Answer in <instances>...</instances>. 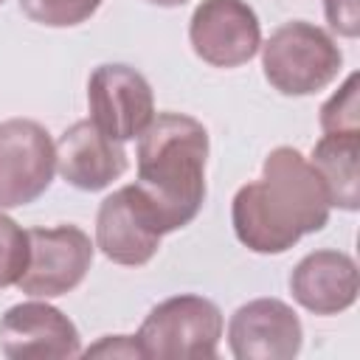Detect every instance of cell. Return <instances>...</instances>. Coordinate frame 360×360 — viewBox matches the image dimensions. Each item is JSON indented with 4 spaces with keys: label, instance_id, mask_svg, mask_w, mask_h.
Wrapping results in <instances>:
<instances>
[{
    "label": "cell",
    "instance_id": "2e32d148",
    "mask_svg": "<svg viewBox=\"0 0 360 360\" xmlns=\"http://www.w3.org/2000/svg\"><path fill=\"white\" fill-rule=\"evenodd\" d=\"M28 267V231L0 211V290L20 281Z\"/></svg>",
    "mask_w": 360,
    "mask_h": 360
},
{
    "label": "cell",
    "instance_id": "d6986e66",
    "mask_svg": "<svg viewBox=\"0 0 360 360\" xmlns=\"http://www.w3.org/2000/svg\"><path fill=\"white\" fill-rule=\"evenodd\" d=\"M79 357H124V360H143V352L135 335H107L98 343L82 349Z\"/></svg>",
    "mask_w": 360,
    "mask_h": 360
},
{
    "label": "cell",
    "instance_id": "7a4b0ae2",
    "mask_svg": "<svg viewBox=\"0 0 360 360\" xmlns=\"http://www.w3.org/2000/svg\"><path fill=\"white\" fill-rule=\"evenodd\" d=\"M208 132L186 112H158L138 138V177L129 194L166 236L186 228L205 202Z\"/></svg>",
    "mask_w": 360,
    "mask_h": 360
},
{
    "label": "cell",
    "instance_id": "8fae6325",
    "mask_svg": "<svg viewBox=\"0 0 360 360\" xmlns=\"http://www.w3.org/2000/svg\"><path fill=\"white\" fill-rule=\"evenodd\" d=\"M56 146V172L79 191H101L127 172V152L121 141L104 135L90 118L70 124Z\"/></svg>",
    "mask_w": 360,
    "mask_h": 360
},
{
    "label": "cell",
    "instance_id": "9a60e30c",
    "mask_svg": "<svg viewBox=\"0 0 360 360\" xmlns=\"http://www.w3.org/2000/svg\"><path fill=\"white\" fill-rule=\"evenodd\" d=\"M101 0H20L22 14L31 22L48 28H73L87 22L98 11Z\"/></svg>",
    "mask_w": 360,
    "mask_h": 360
},
{
    "label": "cell",
    "instance_id": "277c9868",
    "mask_svg": "<svg viewBox=\"0 0 360 360\" xmlns=\"http://www.w3.org/2000/svg\"><path fill=\"white\" fill-rule=\"evenodd\" d=\"M222 312L202 295H172L149 309L135 340L143 360H211L222 340Z\"/></svg>",
    "mask_w": 360,
    "mask_h": 360
},
{
    "label": "cell",
    "instance_id": "8992f818",
    "mask_svg": "<svg viewBox=\"0 0 360 360\" xmlns=\"http://www.w3.org/2000/svg\"><path fill=\"white\" fill-rule=\"evenodd\" d=\"M96 245L76 225L31 228L28 231V267L17 287L31 298H56L76 290L90 264Z\"/></svg>",
    "mask_w": 360,
    "mask_h": 360
},
{
    "label": "cell",
    "instance_id": "44dd1931",
    "mask_svg": "<svg viewBox=\"0 0 360 360\" xmlns=\"http://www.w3.org/2000/svg\"><path fill=\"white\" fill-rule=\"evenodd\" d=\"M0 3H3V0H0Z\"/></svg>",
    "mask_w": 360,
    "mask_h": 360
},
{
    "label": "cell",
    "instance_id": "6da1fadb",
    "mask_svg": "<svg viewBox=\"0 0 360 360\" xmlns=\"http://www.w3.org/2000/svg\"><path fill=\"white\" fill-rule=\"evenodd\" d=\"M329 191L315 166L292 146H276L262 177L242 186L231 202L236 239L253 253H284L301 236L329 222Z\"/></svg>",
    "mask_w": 360,
    "mask_h": 360
},
{
    "label": "cell",
    "instance_id": "5b68a950",
    "mask_svg": "<svg viewBox=\"0 0 360 360\" xmlns=\"http://www.w3.org/2000/svg\"><path fill=\"white\" fill-rule=\"evenodd\" d=\"M56 174V146L31 118L0 121V211L39 200Z\"/></svg>",
    "mask_w": 360,
    "mask_h": 360
},
{
    "label": "cell",
    "instance_id": "5bb4252c",
    "mask_svg": "<svg viewBox=\"0 0 360 360\" xmlns=\"http://www.w3.org/2000/svg\"><path fill=\"white\" fill-rule=\"evenodd\" d=\"M309 163L321 174L335 208H360V132H323Z\"/></svg>",
    "mask_w": 360,
    "mask_h": 360
},
{
    "label": "cell",
    "instance_id": "ba28073f",
    "mask_svg": "<svg viewBox=\"0 0 360 360\" xmlns=\"http://www.w3.org/2000/svg\"><path fill=\"white\" fill-rule=\"evenodd\" d=\"M188 42L211 68H239L262 48V25L245 0H202L188 20Z\"/></svg>",
    "mask_w": 360,
    "mask_h": 360
},
{
    "label": "cell",
    "instance_id": "ffe728a7",
    "mask_svg": "<svg viewBox=\"0 0 360 360\" xmlns=\"http://www.w3.org/2000/svg\"><path fill=\"white\" fill-rule=\"evenodd\" d=\"M152 6H160V8H177V6H186L188 0H146Z\"/></svg>",
    "mask_w": 360,
    "mask_h": 360
},
{
    "label": "cell",
    "instance_id": "3957f363",
    "mask_svg": "<svg viewBox=\"0 0 360 360\" xmlns=\"http://www.w3.org/2000/svg\"><path fill=\"white\" fill-rule=\"evenodd\" d=\"M343 68V53L323 28L292 20L262 42V70L281 96H312L329 87Z\"/></svg>",
    "mask_w": 360,
    "mask_h": 360
},
{
    "label": "cell",
    "instance_id": "ac0fdd59",
    "mask_svg": "<svg viewBox=\"0 0 360 360\" xmlns=\"http://www.w3.org/2000/svg\"><path fill=\"white\" fill-rule=\"evenodd\" d=\"M323 14L335 34L346 39L360 37V0H323Z\"/></svg>",
    "mask_w": 360,
    "mask_h": 360
},
{
    "label": "cell",
    "instance_id": "7c38bea8",
    "mask_svg": "<svg viewBox=\"0 0 360 360\" xmlns=\"http://www.w3.org/2000/svg\"><path fill=\"white\" fill-rule=\"evenodd\" d=\"M290 292L312 315L346 312L360 292L357 264L343 250H312L292 267Z\"/></svg>",
    "mask_w": 360,
    "mask_h": 360
},
{
    "label": "cell",
    "instance_id": "4fadbf2b",
    "mask_svg": "<svg viewBox=\"0 0 360 360\" xmlns=\"http://www.w3.org/2000/svg\"><path fill=\"white\" fill-rule=\"evenodd\" d=\"M160 233L135 205L129 188H118L101 200L96 214V248L115 264L141 267L160 250Z\"/></svg>",
    "mask_w": 360,
    "mask_h": 360
},
{
    "label": "cell",
    "instance_id": "9c48e42d",
    "mask_svg": "<svg viewBox=\"0 0 360 360\" xmlns=\"http://www.w3.org/2000/svg\"><path fill=\"white\" fill-rule=\"evenodd\" d=\"M0 352L11 360H68L82 354V338L59 307L22 301L0 318Z\"/></svg>",
    "mask_w": 360,
    "mask_h": 360
},
{
    "label": "cell",
    "instance_id": "52a82bcc",
    "mask_svg": "<svg viewBox=\"0 0 360 360\" xmlns=\"http://www.w3.org/2000/svg\"><path fill=\"white\" fill-rule=\"evenodd\" d=\"M90 121L112 141H132L155 118V96L146 76L129 65L107 62L87 82Z\"/></svg>",
    "mask_w": 360,
    "mask_h": 360
},
{
    "label": "cell",
    "instance_id": "30bf717a",
    "mask_svg": "<svg viewBox=\"0 0 360 360\" xmlns=\"http://www.w3.org/2000/svg\"><path fill=\"white\" fill-rule=\"evenodd\" d=\"M301 343V321L281 298H253L228 321V346L236 360H292Z\"/></svg>",
    "mask_w": 360,
    "mask_h": 360
},
{
    "label": "cell",
    "instance_id": "e0dca14e",
    "mask_svg": "<svg viewBox=\"0 0 360 360\" xmlns=\"http://www.w3.org/2000/svg\"><path fill=\"white\" fill-rule=\"evenodd\" d=\"M357 73H349L338 93L321 107L323 132H360V101H357Z\"/></svg>",
    "mask_w": 360,
    "mask_h": 360
}]
</instances>
